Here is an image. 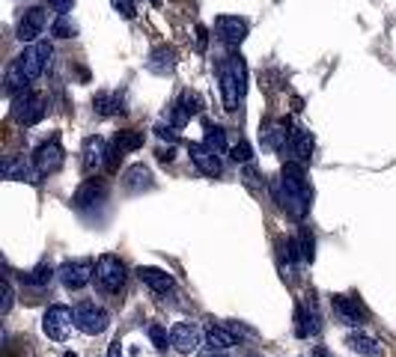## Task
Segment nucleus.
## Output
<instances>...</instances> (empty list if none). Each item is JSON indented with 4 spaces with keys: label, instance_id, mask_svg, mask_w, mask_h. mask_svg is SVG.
Returning <instances> with one entry per match:
<instances>
[{
    "label": "nucleus",
    "instance_id": "f257e3e1",
    "mask_svg": "<svg viewBox=\"0 0 396 357\" xmlns=\"http://www.w3.org/2000/svg\"><path fill=\"white\" fill-rule=\"evenodd\" d=\"M310 199H313V191H310V185H307L304 164L301 161L283 164V173L277 182V203L286 209L292 218H304L310 211Z\"/></svg>",
    "mask_w": 396,
    "mask_h": 357
},
{
    "label": "nucleus",
    "instance_id": "f03ea898",
    "mask_svg": "<svg viewBox=\"0 0 396 357\" xmlns=\"http://www.w3.org/2000/svg\"><path fill=\"white\" fill-rule=\"evenodd\" d=\"M218 81H221L226 110H235L238 102H242V95H245V81H248L242 57H226V60L218 66Z\"/></svg>",
    "mask_w": 396,
    "mask_h": 357
},
{
    "label": "nucleus",
    "instance_id": "7ed1b4c3",
    "mask_svg": "<svg viewBox=\"0 0 396 357\" xmlns=\"http://www.w3.org/2000/svg\"><path fill=\"white\" fill-rule=\"evenodd\" d=\"M125 265L120 256H113V253H105L102 259L95 262V286L102 289L105 295H117L122 286H125Z\"/></svg>",
    "mask_w": 396,
    "mask_h": 357
},
{
    "label": "nucleus",
    "instance_id": "20e7f679",
    "mask_svg": "<svg viewBox=\"0 0 396 357\" xmlns=\"http://www.w3.org/2000/svg\"><path fill=\"white\" fill-rule=\"evenodd\" d=\"M72 324H75V310H69L63 304L48 307L45 316H42V331H45V336L54 339V342L69 339V334H72Z\"/></svg>",
    "mask_w": 396,
    "mask_h": 357
},
{
    "label": "nucleus",
    "instance_id": "39448f33",
    "mask_svg": "<svg viewBox=\"0 0 396 357\" xmlns=\"http://www.w3.org/2000/svg\"><path fill=\"white\" fill-rule=\"evenodd\" d=\"M51 54H54V48L48 45V42H33L30 48H24L16 57V63H18V69L27 75V81H36V78H42L45 66L51 63Z\"/></svg>",
    "mask_w": 396,
    "mask_h": 357
},
{
    "label": "nucleus",
    "instance_id": "423d86ee",
    "mask_svg": "<svg viewBox=\"0 0 396 357\" xmlns=\"http://www.w3.org/2000/svg\"><path fill=\"white\" fill-rule=\"evenodd\" d=\"M42 117H45V95L30 93V90L16 95V102H12V119L18 125H36Z\"/></svg>",
    "mask_w": 396,
    "mask_h": 357
},
{
    "label": "nucleus",
    "instance_id": "0eeeda50",
    "mask_svg": "<svg viewBox=\"0 0 396 357\" xmlns=\"http://www.w3.org/2000/svg\"><path fill=\"white\" fill-rule=\"evenodd\" d=\"M57 277H60V283L69 292H78L95 277V265H93V259H69L57 268Z\"/></svg>",
    "mask_w": 396,
    "mask_h": 357
},
{
    "label": "nucleus",
    "instance_id": "6e6552de",
    "mask_svg": "<svg viewBox=\"0 0 396 357\" xmlns=\"http://www.w3.org/2000/svg\"><path fill=\"white\" fill-rule=\"evenodd\" d=\"M107 324H110V316H107L102 307H95L93 301H83V304L75 307V327H78L81 334H87V336L105 334Z\"/></svg>",
    "mask_w": 396,
    "mask_h": 357
},
{
    "label": "nucleus",
    "instance_id": "1a4fd4ad",
    "mask_svg": "<svg viewBox=\"0 0 396 357\" xmlns=\"http://www.w3.org/2000/svg\"><path fill=\"white\" fill-rule=\"evenodd\" d=\"M170 346L179 354H194L203 346V331L194 322H176L173 331H170Z\"/></svg>",
    "mask_w": 396,
    "mask_h": 357
},
{
    "label": "nucleus",
    "instance_id": "9d476101",
    "mask_svg": "<svg viewBox=\"0 0 396 357\" xmlns=\"http://www.w3.org/2000/svg\"><path fill=\"white\" fill-rule=\"evenodd\" d=\"M215 33H218V39L223 42V45L238 48L245 42V36H248V21L238 18V16H221L215 21Z\"/></svg>",
    "mask_w": 396,
    "mask_h": 357
},
{
    "label": "nucleus",
    "instance_id": "9b49d317",
    "mask_svg": "<svg viewBox=\"0 0 396 357\" xmlns=\"http://www.w3.org/2000/svg\"><path fill=\"white\" fill-rule=\"evenodd\" d=\"M33 164L39 167V173H42V176L57 173V170H60V167L66 164V152H63V146H60L57 140H48V143H42V146L36 149Z\"/></svg>",
    "mask_w": 396,
    "mask_h": 357
},
{
    "label": "nucleus",
    "instance_id": "f8f14e48",
    "mask_svg": "<svg viewBox=\"0 0 396 357\" xmlns=\"http://www.w3.org/2000/svg\"><path fill=\"white\" fill-rule=\"evenodd\" d=\"M137 280L146 286V289H152L155 295H167V292H173L176 289V280L173 274H167L164 268H155V265H140L137 271Z\"/></svg>",
    "mask_w": 396,
    "mask_h": 357
},
{
    "label": "nucleus",
    "instance_id": "ddd939ff",
    "mask_svg": "<svg viewBox=\"0 0 396 357\" xmlns=\"http://www.w3.org/2000/svg\"><path fill=\"white\" fill-rule=\"evenodd\" d=\"M203 346H206L209 351H226V349L238 346V334L230 327V322H223V324H215V322H211L206 331H203Z\"/></svg>",
    "mask_w": 396,
    "mask_h": 357
},
{
    "label": "nucleus",
    "instance_id": "4468645a",
    "mask_svg": "<svg viewBox=\"0 0 396 357\" xmlns=\"http://www.w3.org/2000/svg\"><path fill=\"white\" fill-rule=\"evenodd\" d=\"M331 307H334V312H337V319L343 322L346 327H361L363 319H366L363 307H361L358 301H351V298H346V295H334V298H331Z\"/></svg>",
    "mask_w": 396,
    "mask_h": 357
},
{
    "label": "nucleus",
    "instance_id": "2eb2a0df",
    "mask_svg": "<svg viewBox=\"0 0 396 357\" xmlns=\"http://www.w3.org/2000/svg\"><path fill=\"white\" fill-rule=\"evenodd\" d=\"M188 155H191V161L197 164V170H200L203 176H221V158H218V152H211L206 143H191L188 146Z\"/></svg>",
    "mask_w": 396,
    "mask_h": 357
},
{
    "label": "nucleus",
    "instance_id": "dca6fc26",
    "mask_svg": "<svg viewBox=\"0 0 396 357\" xmlns=\"http://www.w3.org/2000/svg\"><path fill=\"white\" fill-rule=\"evenodd\" d=\"M42 30H45V9H42V6H30L21 16L16 33H18L21 42H36L42 36Z\"/></svg>",
    "mask_w": 396,
    "mask_h": 357
},
{
    "label": "nucleus",
    "instance_id": "f3484780",
    "mask_svg": "<svg viewBox=\"0 0 396 357\" xmlns=\"http://www.w3.org/2000/svg\"><path fill=\"white\" fill-rule=\"evenodd\" d=\"M105 197H107V182H105V179H87V182H83L81 188L75 191L72 203H75V209H90V206H95V203H102Z\"/></svg>",
    "mask_w": 396,
    "mask_h": 357
},
{
    "label": "nucleus",
    "instance_id": "a211bd4d",
    "mask_svg": "<svg viewBox=\"0 0 396 357\" xmlns=\"http://www.w3.org/2000/svg\"><path fill=\"white\" fill-rule=\"evenodd\" d=\"M107 140L105 137H87L83 143V167L87 170H102L107 164Z\"/></svg>",
    "mask_w": 396,
    "mask_h": 357
},
{
    "label": "nucleus",
    "instance_id": "6ab92c4d",
    "mask_svg": "<svg viewBox=\"0 0 396 357\" xmlns=\"http://www.w3.org/2000/svg\"><path fill=\"white\" fill-rule=\"evenodd\" d=\"M39 167L36 164H27L24 158H6L4 161V179H12V182H39Z\"/></svg>",
    "mask_w": 396,
    "mask_h": 357
},
{
    "label": "nucleus",
    "instance_id": "aec40b11",
    "mask_svg": "<svg viewBox=\"0 0 396 357\" xmlns=\"http://www.w3.org/2000/svg\"><path fill=\"white\" fill-rule=\"evenodd\" d=\"M146 69L152 71V75H170V71L176 69V51L170 48V45H158L152 54H149V60H146Z\"/></svg>",
    "mask_w": 396,
    "mask_h": 357
},
{
    "label": "nucleus",
    "instance_id": "412c9836",
    "mask_svg": "<svg viewBox=\"0 0 396 357\" xmlns=\"http://www.w3.org/2000/svg\"><path fill=\"white\" fill-rule=\"evenodd\" d=\"M313 134L307 131V128H295L292 137H289V152L295 155V161H310V155H313Z\"/></svg>",
    "mask_w": 396,
    "mask_h": 357
},
{
    "label": "nucleus",
    "instance_id": "4be33fe9",
    "mask_svg": "<svg viewBox=\"0 0 396 357\" xmlns=\"http://www.w3.org/2000/svg\"><path fill=\"white\" fill-rule=\"evenodd\" d=\"M203 110V98L197 95V93H182V98L173 105V119H176V125H182L185 119H191V117H197V113Z\"/></svg>",
    "mask_w": 396,
    "mask_h": 357
},
{
    "label": "nucleus",
    "instance_id": "5701e85b",
    "mask_svg": "<svg viewBox=\"0 0 396 357\" xmlns=\"http://www.w3.org/2000/svg\"><path fill=\"white\" fill-rule=\"evenodd\" d=\"M152 170L144 167V164H134L129 167V173H125V188H129L132 194H140V191H149L152 188Z\"/></svg>",
    "mask_w": 396,
    "mask_h": 357
},
{
    "label": "nucleus",
    "instance_id": "b1692460",
    "mask_svg": "<svg viewBox=\"0 0 396 357\" xmlns=\"http://www.w3.org/2000/svg\"><path fill=\"white\" fill-rule=\"evenodd\" d=\"M93 107H95V113H102V117H113V113L125 110V98L120 93H98L93 98Z\"/></svg>",
    "mask_w": 396,
    "mask_h": 357
},
{
    "label": "nucleus",
    "instance_id": "393cba45",
    "mask_svg": "<svg viewBox=\"0 0 396 357\" xmlns=\"http://www.w3.org/2000/svg\"><path fill=\"white\" fill-rule=\"evenodd\" d=\"M346 346H349L351 351L363 354V357H378V354H381L378 339H375V336H370V334H361V331H358V334H349Z\"/></svg>",
    "mask_w": 396,
    "mask_h": 357
},
{
    "label": "nucleus",
    "instance_id": "a878e982",
    "mask_svg": "<svg viewBox=\"0 0 396 357\" xmlns=\"http://www.w3.org/2000/svg\"><path fill=\"white\" fill-rule=\"evenodd\" d=\"M289 137H292V131H289L286 119H277V122L265 131V143H268L272 149H286V146H289Z\"/></svg>",
    "mask_w": 396,
    "mask_h": 357
},
{
    "label": "nucleus",
    "instance_id": "bb28decb",
    "mask_svg": "<svg viewBox=\"0 0 396 357\" xmlns=\"http://www.w3.org/2000/svg\"><path fill=\"white\" fill-rule=\"evenodd\" d=\"M27 75L18 69V63H12L9 69H6V93L9 95H21V93H27Z\"/></svg>",
    "mask_w": 396,
    "mask_h": 357
},
{
    "label": "nucleus",
    "instance_id": "cd10ccee",
    "mask_svg": "<svg viewBox=\"0 0 396 357\" xmlns=\"http://www.w3.org/2000/svg\"><path fill=\"white\" fill-rule=\"evenodd\" d=\"M206 146L211 149V152H218V155H223V152H230V146H226V134H223V128L221 125H206Z\"/></svg>",
    "mask_w": 396,
    "mask_h": 357
},
{
    "label": "nucleus",
    "instance_id": "c85d7f7f",
    "mask_svg": "<svg viewBox=\"0 0 396 357\" xmlns=\"http://www.w3.org/2000/svg\"><path fill=\"white\" fill-rule=\"evenodd\" d=\"M51 36L54 39H75L78 36V24L69 16H57L54 24H51Z\"/></svg>",
    "mask_w": 396,
    "mask_h": 357
},
{
    "label": "nucleus",
    "instance_id": "c756f323",
    "mask_svg": "<svg viewBox=\"0 0 396 357\" xmlns=\"http://www.w3.org/2000/svg\"><path fill=\"white\" fill-rule=\"evenodd\" d=\"M54 274L57 271L48 262H42V265H36L33 271H27V274H21V277H24V283H30V286H48L54 280Z\"/></svg>",
    "mask_w": 396,
    "mask_h": 357
},
{
    "label": "nucleus",
    "instance_id": "7c9ffc66",
    "mask_svg": "<svg viewBox=\"0 0 396 357\" xmlns=\"http://www.w3.org/2000/svg\"><path fill=\"white\" fill-rule=\"evenodd\" d=\"M298 253H301V262H313L316 259V241H313V235H310L307 226L298 233Z\"/></svg>",
    "mask_w": 396,
    "mask_h": 357
},
{
    "label": "nucleus",
    "instance_id": "2f4dec72",
    "mask_svg": "<svg viewBox=\"0 0 396 357\" xmlns=\"http://www.w3.org/2000/svg\"><path fill=\"white\" fill-rule=\"evenodd\" d=\"M113 143H117L122 152H134V149L144 146V134H140V131H120Z\"/></svg>",
    "mask_w": 396,
    "mask_h": 357
},
{
    "label": "nucleus",
    "instance_id": "473e14b6",
    "mask_svg": "<svg viewBox=\"0 0 396 357\" xmlns=\"http://www.w3.org/2000/svg\"><path fill=\"white\" fill-rule=\"evenodd\" d=\"M230 158H233L235 164H248V161L253 158V149H250V143H248V140H238L235 146H230Z\"/></svg>",
    "mask_w": 396,
    "mask_h": 357
},
{
    "label": "nucleus",
    "instance_id": "72a5a7b5",
    "mask_svg": "<svg viewBox=\"0 0 396 357\" xmlns=\"http://www.w3.org/2000/svg\"><path fill=\"white\" fill-rule=\"evenodd\" d=\"M149 339H152V346L158 351H167V331L161 324H149Z\"/></svg>",
    "mask_w": 396,
    "mask_h": 357
},
{
    "label": "nucleus",
    "instance_id": "f704fd0d",
    "mask_svg": "<svg viewBox=\"0 0 396 357\" xmlns=\"http://www.w3.org/2000/svg\"><path fill=\"white\" fill-rule=\"evenodd\" d=\"M110 4H113V9H117L125 21H132V18L137 16V6H134V0H110Z\"/></svg>",
    "mask_w": 396,
    "mask_h": 357
},
{
    "label": "nucleus",
    "instance_id": "c9c22d12",
    "mask_svg": "<svg viewBox=\"0 0 396 357\" xmlns=\"http://www.w3.org/2000/svg\"><path fill=\"white\" fill-rule=\"evenodd\" d=\"M120 161H122V149L117 146V143H113V149L107 152V164H105V170H107V173H117Z\"/></svg>",
    "mask_w": 396,
    "mask_h": 357
},
{
    "label": "nucleus",
    "instance_id": "e433bc0d",
    "mask_svg": "<svg viewBox=\"0 0 396 357\" xmlns=\"http://www.w3.org/2000/svg\"><path fill=\"white\" fill-rule=\"evenodd\" d=\"M155 134H158L161 140H170V143H176V137H179L176 134V125H164V122L155 125Z\"/></svg>",
    "mask_w": 396,
    "mask_h": 357
},
{
    "label": "nucleus",
    "instance_id": "4c0bfd02",
    "mask_svg": "<svg viewBox=\"0 0 396 357\" xmlns=\"http://www.w3.org/2000/svg\"><path fill=\"white\" fill-rule=\"evenodd\" d=\"M48 6H51V9H57L60 16H66V12L75 6V0H48Z\"/></svg>",
    "mask_w": 396,
    "mask_h": 357
},
{
    "label": "nucleus",
    "instance_id": "58836bf2",
    "mask_svg": "<svg viewBox=\"0 0 396 357\" xmlns=\"http://www.w3.org/2000/svg\"><path fill=\"white\" fill-rule=\"evenodd\" d=\"M206 27L203 24H197V51H206Z\"/></svg>",
    "mask_w": 396,
    "mask_h": 357
},
{
    "label": "nucleus",
    "instance_id": "ea45409f",
    "mask_svg": "<svg viewBox=\"0 0 396 357\" xmlns=\"http://www.w3.org/2000/svg\"><path fill=\"white\" fill-rule=\"evenodd\" d=\"M9 307H12V286L4 283V312H9Z\"/></svg>",
    "mask_w": 396,
    "mask_h": 357
},
{
    "label": "nucleus",
    "instance_id": "a19ab883",
    "mask_svg": "<svg viewBox=\"0 0 396 357\" xmlns=\"http://www.w3.org/2000/svg\"><path fill=\"white\" fill-rule=\"evenodd\" d=\"M158 158H161L164 164H170V161H173V158H176V152H173V146H167V149H161V152H158Z\"/></svg>",
    "mask_w": 396,
    "mask_h": 357
},
{
    "label": "nucleus",
    "instance_id": "79ce46f5",
    "mask_svg": "<svg viewBox=\"0 0 396 357\" xmlns=\"http://www.w3.org/2000/svg\"><path fill=\"white\" fill-rule=\"evenodd\" d=\"M107 357H122V349H120V339H113V342H110V351H107Z\"/></svg>",
    "mask_w": 396,
    "mask_h": 357
},
{
    "label": "nucleus",
    "instance_id": "37998d69",
    "mask_svg": "<svg viewBox=\"0 0 396 357\" xmlns=\"http://www.w3.org/2000/svg\"><path fill=\"white\" fill-rule=\"evenodd\" d=\"M313 357H331V354H328V349H322V346H319V349L313 351Z\"/></svg>",
    "mask_w": 396,
    "mask_h": 357
},
{
    "label": "nucleus",
    "instance_id": "c03bdc74",
    "mask_svg": "<svg viewBox=\"0 0 396 357\" xmlns=\"http://www.w3.org/2000/svg\"><path fill=\"white\" fill-rule=\"evenodd\" d=\"M66 357H78V354H75V351H72V354H66Z\"/></svg>",
    "mask_w": 396,
    "mask_h": 357
}]
</instances>
